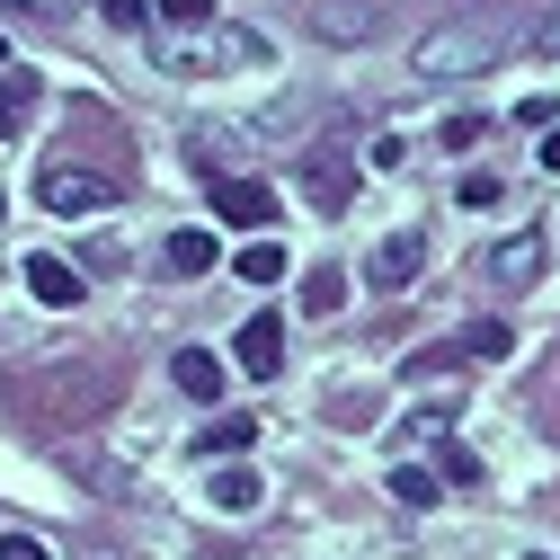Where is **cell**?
Wrapping results in <instances>:
<instances>
[{"label": "cell", "mask_w": 560, "mask_h": 560, "mask_svg": "<svg viewBox=\"0 0 560 560\" xmlns=\"http://www.w3.org/2000/svg\"><path fill=\"white\" fill-rule=\"evenodd\" d=\"M36 205H45V214L90 223V214H107V205H116V178H107V170H81V161H54V170L36 178Z\"/></svg>", "instance_id": "6da1fadb"}, {"label": "cell", "mask_w": 560, "mask_h": 560, "mask_svg": "<svg viewBox=\"0 0 560 560\" xmlns=\"http://www.w3.org/2000/svg\"><path fill=\"white\" fill-rule=\"evenodd\" d=\"M499 54V27H436L428 45H418V72H480V62Z\"/></svg>", "instance_id": "7a4b0ae2"}, {"label": "cell", "mask_w": 560, "mask_h": 560, "mask_svg": "<svg viewBox=\"0 0 560 560\" xmlns=\"http://www.w3.org/2000/svg\"><path fill=\"white\" fill-rule=\"evenodd\" d=\"M214 214L232 223V232H267L285 205H276V187L267 178H214Z\"/></svg>", "instance_id": "3957f363"}, {"label": "cell", "mask_w": 560, "mask_h": 560, "mask_svg": "<svg viewBox=\"0 0 560 560\" xmlns=\"http://www.w3.org/2000/svg\"><path fill=\"white\" fill-rule=\"evenodd\" d=\"M480 276H489V285H508V294H525L534 276H542V232H516V241H489V249H480Z\"/></svg>", "instance_id": "277c9868"}, {"label": "cell", "mask_w": 560, "mask_h": 560, "mask_svg": "<svg viewBox=\"0 0 560 560\" xmlns=\"http://www.w3.org/2000/svg\"><path fill=\"white\" fill-rule=\"evenodd\" d=\"M232 357H241V374H258V383H276V374H285V320H276V312H258V320H241V338H232Z\"/></svg>", "instance_id": "5b68a950"}, {"label": "cell", "mask_w": 560, "mask_h": 560, "mask_svg": "<svg viewBox=\"0 0 560 560\" xmlns=\"http://www.w3.org/2000/svg\"><path fill=\"white\" fill-rule=\"evenodd\" d=\"M418 267H428V232H392V241L374 249V294H409Z\"/></svg>", "instance_id": "8992f818"}, {"label": "cell", "mask_w": 560, "mask_h": 560, "mask_svg": "<svg viewBox=\"0 0 560 560\" xmlns=\"http://www.w3.org/2000/svg\"><path fill=\"white\" fill-rule=\"evenodd\" d=\"M303 196H312V214H347V196H357V170H347L338 152H312V161H303Z\"/></svg>", "instance_id": "52a82bcc"}, {"label": "cell", "mask_w": 560, "mask_h": 560, "mask_svg": "<svg viewBox=\"0 0 560 560\" xmlns=\"http://www.w3.org/2000/svg\"><path fill=\"white\" fill-rule=\"evenodd\" d=\"M27 294H36L45 312H72V303L90 294V276H81L72 258H27Z\"/></svg>", "instance_id": "ba28073f"}, {"label": "cell", "mask_w": 560, "mask_h": 560, "mask_svg": "<svg viewBox=\"0 0 560 560\" xmlns=\"http://www.w3.org/2000/svg\"><path fill=\"white\" fill-rule=\"evenodd\" d=\"M170 383H178L187 400H214V392H223V357H214V347H178V357H170Z\"/></svg>", "instance_id": "9c48e42d"}, {"label": "cell", "mask_w": 560, "mask_h": 560, "mask_svg": "<svg viewBox=\"0 0 560 560\" xmlns=\"http://www.w3.org/2000/svg\"><path fill=\"white\" fill-rule=\"evenodd\" d=\"M205 499H214L223 516H258V508H267V480H258L249 463H232V471H214V489H205Z\"/></svg>", "instance_id": "30bf717a"}, {"label": "cell", "mask_w": 560, "mask_h": 560, "mask_svg": "<svg viewBox=\"0 0 560 560\" xmlns=\"http://www.w3.org/2000/svg\"><path fill=\"white\" fill-rule=\"evenodd\" d=\"M161 258H170V276H205V267H214V258H223V241L187 223V232H170V249H161Z\"/></svg>", "instance_id": "8fae6325"}, {"label": "cell", "mask_w": 560, "mask_h": 560, "mask_svg": "<svg viewBox=\"0 0 560 560\" xmlns=\"http://www.w3.org/2000/svg\"><path fill=\"white\" fill-rule=\"evenodd\" d=\"M383 489H392L400 508H436V499H445V480H436V471H418V463H392V480H383Z\"/></svg>", "instance_id": "7c38bea8"}, {"label": "cell", "mask_w": 560, "mask_h": 560, "mask_svg": "<svg viewBox=\"0 0 560 560\" xmlns=\"http://www.w3.org/2000/svg\"><path fill=\"white\" fill-rule=\"evenodd\" d=\"M249 445H258V418H214V428L196 436V454H214V463L223 454H249Z\"/></svg>", "instance_id": "4fadbf2b"}, {"label": "cell", "mask_w": 560, "mask_h": 560, "mask_svg": "<svg viewBox=\"0 0 560 560\" xmlns=\"http://www.w3.org/2000/svg\"><path fill=\"white\" fill-rule=\"evenodd\" d=\"M232 276H241V285H276V276H285V249H276V241H249V249L232 258Z\"/></svg>", "instance_id": "5bb4252c"}, {"label": "cell", "mask_w": 560, "mask_h": 560, "mask_svg": "<svg viewBox=\"0 0 560 560\" xmlns=\"http://www.w3.org/2000/svg\"><path fill=\"white\" fill-rule=\"evenodd\" d=\"M463 357H480V365H499V357H516V338H508V320H471V329H463Z\"/></svg>", "instance_id": "9a60e30c"}, {"label": "cell", "mask_w": 560, "mask_h": 560, "mask_svg": "<svg viewBox=\"0 0 560 560\" xmlns=\"http://www.w3.org/2000/svg\"><path fill=\"white\" fill-rule=\"evenodd\" d=\"M27 107H36V72H10V81H0V133H19Z\"/></svg>", "instance_id": "2e32d148"}, {"label": "cell", "mask_w": 560, "mask_h": 560, "mask_svg": "<svg viewBox=\"0 0 560 560\" xmlns=\"http://www.w3.org/2000/svg\"><path fill=\"white\" fill-rule=\"evenodd\" d=\"M338 303H347V276L338 267H312L303 276V312H338Z\"/></svg>", "instance_id": "e0dca14e"}, {"label": "cell", "mask_w": 560, "mask_h": 560, "mask_svg": "<svg viewBox=\"0 0 560 560\" xmlns=\"http://www.w3.org/2000/svg\"><path fill=\"white\" fill-rule=\"evenodd\" d=\"M374 19L357 10V0H329V10H320V36H365Z\"/></svg>", "instance_id": "ac0fdd59"}, {"label": "cell", "mask_w": 560, "mask_h": 560, "mask_svg": "<svg viewBox=\"0 0 560 560\" xmlns=\"http://www.w3.org/2000/svg\"><path fill=\"white\" fill-rule=\"evenodd\" d=\"M471 143H489V125H480V116H454V125H445V152H471Z\"/></svg>", "instance_id": "d6986e66"}, {"label": "cell", "mask_w": 560, "mask_h": 560, "mask_svg": "<svg viewBox=\"0 0 560 560\" xmlns=\"http://www.w3.org/2000/svg\"><path fill=\"white\" fill-rule=\"evenodd\" d=\"M98 10H107V27H143V19H152V0H98Z\"/></svg>", "instance_id": "ffe728a7"}, {"label": "cell", "mask_w": 560, "mask_h": 560, "mask_svg": "<svg viewBox=\"0 0 560 560\" xmlns=\"http://www.w3.org/2000/svg\"><path fill=\"white\" fill-rule=\"evenodd\" d=\"M161 19L170 27H196V19H214V0H161Z\"/></svg>", "instance_id": "44dd1931"}, {"label": "cell", "mask_w": 560, "mask_h": 560, "mask_svg": "<svg viewBox=\"0 0 560 560\" xmlns=\"http://www.w3.org/2000/svg\"><path fill=\"white\" fill-rule=\"evenodd\" d=\"M525 45H534V54H560V10H542V19L525 27Z\"/></svg>", "instance_id": "7402d4cb"}, {"label": "cell", "mask_w": 560, "mask_h": 560, "mask_svg": "<svg viewBox=\"0 0 560 560\" xmlns=\"http://www.w3.org/2000/svg\"><path fill=\"white\" fill-rule=\"evenodd\" d=\"M0 560H54V551H45L36 534H0Z\"/></svg>", "instance_id": "603a6c76"}, {"label": "cell", "mask_w": 560, "mask_h": 560, "mask_svg": "<svg viewBox=\"0 0 560 560\" xmlns=\"http://www.w3.org/2000/svg\"><path fill=\"white\" fill-rule=\"evenodd\" d=\"M542 170H551V178H560V133H542Z\"/></svg>", "instance_id": "cb8c5ba5"}, {"label": "cell", "mask_w": 560, "mask_h": 560, "mask_svg": "<svg viewBox=\"0 0 560 560\" xmlns=\"http://www.w3.org/2000/svg\"><path fill=\"white\" fill-rule=\"evenodd\" d=\"M0 62H10V45H0Z\"/></svg>", "instance_id": "d4e9b609"}]
</instances>
